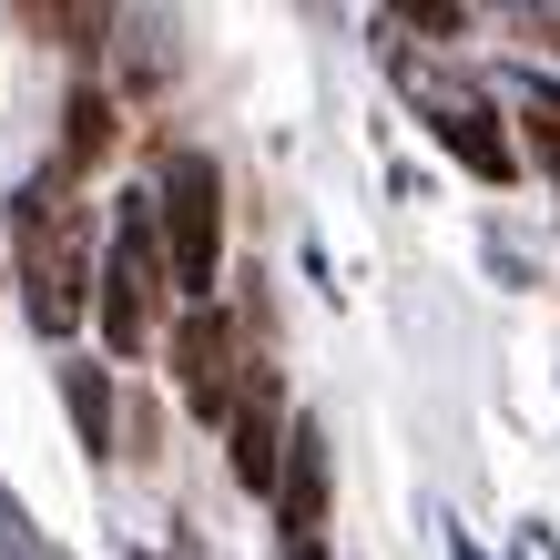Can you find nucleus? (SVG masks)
Wrapping results in <instances>:
<instances>
[{
    "label": "nucleus",
    "instance_id": "1",
    "mask_svg": "<svg viewBox=\"0 0 560 560\" xmlns=\"http://www.w3.org/2000/svg\"><path fill=\"white\" fill-rule=\"evenodd\" d=\"M21 306H31L42 337H72L82 306H103V276H92V255H82V214H72L61 184L21 194Z\"/></svg>",
    "mask_w": 560,
    "mask_h": 560
},
{
    "label": "nucleus",
    "instance_id": "2",
    "mask_svg": "<svg viewBox=\"0 0 560 560\" xmlns=\"http://www.w3.org/2000/svg\"><path fill=\"white\" fill-rule=\"evenodd\" d=\"M153 214H163V266H174V285L194 306H214V266H224V174H214V153H194V143L163 153Z\"/></svg>",
    "mask_w": 560,
    "mask_h": 560
},
{
    "label": "nucleus",
    "instance_id": "3",
    "mask_svg": "<svg viewBox=\"0 0 560 560\" xmlns=\"http://www.w3.org/2000/svg\"><path fill=\"white\" fill-rule=\"evenodd\" d=\"M163 295H174V266H163V214H153V205H122L113 255H103V337H113V357L153 347Z\"/></svg>",
    "mask_w": 560,
    "mask_h": 560
},
{
    "label": "nucleus",
    "instance_id": "4",
    "mask_svg": "<svg viewBox=\"0 0 560 560\" xmlns=\"http://www.w3.org/2000/svg\"><path fill=\"white\" fill-rule=\"evenodd\" d=\"M387 72H398V92H408L418 113H428V133H439L458 163H469L479 184H510V174H520V143L500 133V113H489L469 82H439V72H428L418 51H387Z\"/></svg>",
    "mask_w": 560,
    "mask_h": 560
},
{
    "label": "nucleus",
    "instance_id": "5",
    "mask_svg": "<svg viewBox=\"0 0 560 560\" xmlns=\"http://www.w3.org/2000/svg\"><path fill=\"white\" fill-rule=\"evenodd\" d=\"M163 347H174V398L205 418V428H224V418H235V398H245V377H255L235 316H224V306H184V326H174Z\"/></svg>",
    "mask_w": 560,
    "mask_h": 560
},
{
    "label": "nucleus",
    "instance_id": "6",
    "mask_svg": "<svg viewBox=\"0 0 560 560\" xmlns=\"http://www.w3.org/2000/svg\"><path fill=\"white\" fill-rule=\"evenodd\" d=\"M285 387H276V368H255L245 377V398H235V418H224V458H235V479L245 489H276L285 479Z\"/></svg>",
    "mask_w": 560,
    "mask_h": 560
},
{
    "label": "nucleus",
    "instance_id": "7",
    "mask_svg": "<svg viewBox=\"0 0 560 560\" xmlns=\"http://www.w3.org/2000/svg\"><path fill=\"white\" fill-rule=\"evenodd\" d=\"M276 510H285V540H295V530H326V428H316V418H295V448H285Z\"/></svg>",
    "mask_w": 560,
    "mask_h": 560
},
{
    "label": "nucleus",
    "instance_id": "8",
    "mask_svg": "<svg viewBox=\"0 0 560 560\" xmlns=\"http://www.w3.org/2000/svg\"><path fill=\"white\" fill-rule=\"evenodd\" d=\"M61 408H72V428H82L92 458L122 448V428H113V368H103V357H72V368H61Z\"/></svg>",
    "mask_w": 560,
    "mask_h": 560
},
{
    "label": "nucleus",
    "instance_id": "9",
    "mask_svg": "<svg viewBox=\"0 0 560 560\" xmlns=\"http://www.w3.org/2000/svg\"><path fill=\"white\" fill-rule=\"evenodd\" d=\"M61 122H72V163H92V153L113 143V103H103V92H72V113H61Z\"/></svg>",
    "mask_w": 560,
    "mask_h": 560
},
{
    "label": "nucleus",
    "instance_id": "10",
    "mask_svg": "<svg viewBox=\"0 0 560 560\" xmlns=\"http://www.w3.org/2000/svg\"><path fill=\"white\" fill-rule=\"evenodd\" d=\"M387 21H398V31H469V11H458V0H398Z\"/></svg>",
    "mask_w": 560,
    "mask_h": 560
},
{
    "label": "nucleus",
    "instance_id": "11",
    "mask_svg": "<svg viewBox=\"0 0 560 560\" xmlns=\"http://www.w3.org/2000/svg\"><path fill=\"white\" fill-rule=\"evenodd\" d=\"M0 560H51L42 540H31V520H21V500L0 489Z\"/></svg>",
    "mask_w": 560,
    "mask_h": 560
},
{
    "label": "nucleus",
    "instance_id": "12",
    "mask_svg": "<svg viewBox=\"0 0 560 560\" xmlns=\"http://www.w3.org/2000/svg\"><path fill=\"white\" fill-rule=\"evenodd\" d=\"M530 153L550 163V184H560V103H540V113H530Z\"/></svg>",
    "mask_w": 560,
    "mask_h": 560
},
{
    "label": "nucleus",
    "instance_id": "13",
    "mask_svg": "<svg viewBox=\"0 0 560 560\" xmlns=\"http://www.w3.org/2000/svg\"><path fill=\"white\" fill-rule=\"evenodd\" d=\"M520 31H530L540 51H560V11H520Z\"/></svg>",
    "mask_w": 560,
    "mask_h": 560
},
{
    "label": "nucleus",
    "instance_id": "14",
    "mask_svg": "<svg viewBox=\"0 0 560 560\" xmlns=\"http://www.w3.org/2000/svg\"><path fill=\"white\" fill-rule=\"evenodd\" d=\"M520 560H560V540L540 530V520H530V530H520Z\"/></svg>",
    "mask_w": 560,
    "mask_h": 560
},
{
    "label": "nucleus",
    "instance_id": "15",
    "mask_svg": "<svg viewBox=\"0 0 560 560\" xmlns=\"http://www.w3.org/2000/svg\"><path fill=\"white\" fill-rule=\"evenodd\" d=\"M285 560H326V530H295V540H285Z\"/></svg>",
    "mask_w": 560,
    "mask_h": 560
},
{
    "label": "nucleus",
    "instance_id": "16",
    "mask_svg": "<svg viewBox=\"0 0 560 560\" xmlns=\"http://www.w3.org/2000/svg\"><path fill=\"white\" fill-rule=\"evenodd\" d=\"M448 560H489V550H479V540H469V530H448Z\"/></svg>",
    "mask_w": 560,
    "mask_h": 560
}]
</instances>
